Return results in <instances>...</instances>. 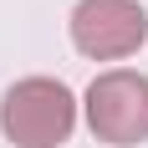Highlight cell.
I'll use <instances>...</instances> for the list:
<instances>
[{
    "label": "cell",
    "mask_w": 148,
    "mask_h": 148,
    "mask_svg": "<svg viewBox=\"0 0 148 148\" xmlns=\"http://www.w3.org/2000/svg\"><path fill=\"white\" fill-rule=\"evenodd\" d=\"M66 36L87 61H128L148 41V10L143 0H77Z\"/></svg>",
    "instance_id": "3"
},
{
    "label": "cell",
    "mask_w": 148,
    "mask_h": 148,
    "mask_svg": "<svg viewBox=\"0 0 148 148\" xmlns=\"http://www.w3.org/2000/svg\"><path fill=\"white\" fill-rule=\"evenodd\" d=\"M82 123L107 148H138L148 138V77L133 66H107L82 92Z\"/></svg>",
    "instance_id": "2"
},
{
    "label": "cell",
    "mask_w": 148,
    "mask_h": 148,
    "mask_svg": "<svg viewBox=\"0 0 148 148\" xmlns=\"http://www.w3.org/2000/svg\"><path fill=\"white\" fill-rule=\"evenodd\" d=\"M82 123V97L61 77H21L0 97V138L10 148H61Z\"/></svg>",
    "instance_id": "1"
}]
</instances>
